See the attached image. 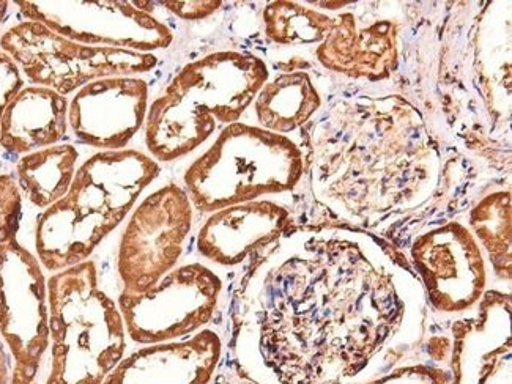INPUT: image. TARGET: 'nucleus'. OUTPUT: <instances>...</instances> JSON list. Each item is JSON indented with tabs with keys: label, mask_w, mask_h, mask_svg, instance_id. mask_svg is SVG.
Here are the masks:
<instances>
[{
	"label": "nucleus",
	"mask_w": 512,
	"mask_h": 384,
	"mask_svg": "<svg viewBox=\"0 0 512 384\" xmlns=\"http://www.w3.org/2000/svg\"><path fill=\"white\" fill-rule=\"evenodd\" d=\"M248 361L259 384H360L423 344L418 277L366 233L284 238L246 290Z\"/></svg>",
	"instance_id": "nucleus-1"
},
{
	"label": "nucleus",
	"mask_w": 512,
	"mask_h": 384,
	"mask_svg": "<svg viewBox=\"0 0 512 384\" xmlns=\"http://www.w3.org/2000/svg\"><path fill=\"white\" fill-rule=\"evenodd\" d=\"M437 178L426 125L399 96L339 103L314 133V191L357 224L415 210Z\"/></svg>",
	"instance_id": "nucleus-2"
},
{
	"label": "nucleus",
	"mask_w": 512,
	"mask_h": 384,
	"mask_svg": "<svg viewBox=\"0 0 512 384\" xmlns=\"http://www.w3.org/2000/svg\"><path fill=\"white\" fill-rule=\"evenodd\" d=\"M264 60L213 52L183 67L147 112L145 144L153 158L175 161L201 147L218 125H232L268 81Z\"/></svg>",
	"instance_id": "nucleus-3"
},
{
	"label": "nucleus",
	"mask_w": 512,
	"mask_h": 384,
	"mask_svg": "<svg viewBox=\"0 0 512 384\" xmlns=\"http://www.w3.org/2000/svg\"><path fill=\"white\" fill-rule=\"evenodd\" d=\"M160 172L158 161L138 150L90 156L67 194L38 219L37 252L46 270L87 262Z\"/></svg>",
	"instance_id": "nucleus-4"
},
{
	"label": "nucleus",
	"mask_w": 512,
	"mask_h": 384,
	"mask_svg": "<svg viewBox=\"0 0 512 384\" xmlns=\"http://www.w3.org/2000/svg\"><path fill=\"white\" fill-rule=\"evenodd\" d=\"M52 370L48 384H103L125 355L119 307L98 287L92 260L49 279Z\"/></svg>",
	"instance_id": "nucleus-5"
},
{
	"label": "nucleus",
	"mask_w": 512,
	"mask_h": 384,
	"mask_svg": "<svg viewBox=\"0 0 512 384\" xmlns=\"http://www.w3.org/2000/svg\"><path fill=\"white\" fill-rule=\"evenodd\" d=\"M306 170L303 148L284 134L232 123L186 170V194L202 213L292 191Z\"/></svg>",
	"instance_id": "nucleus-6"
},
{
	"label": "nucleus",
	"mask_w": 512,
	"mask_h": 384,
	"mask_svg": "<svg viewBox=\"0 0 512 384\" xmlns=\"http://www.w3.org/2000/svg\"><path fill=\"white\" fill-rule=\"evenodd\" d=\"M0 48L30 82L62 96L98 79L147 73L158 65L153 54L81 45L29 19L8 29Z\"/></svg>",
	"instance_id": "nucleus-7"
},
{
	"label": "nucleus",
	"mask_w": 512,
	"mask_h": 384,
	"mask_svg": "<svg viewBox=\"0 0 512 384\" xmlns=\"http://www.w3.org/2000/svg\"><path fill=\"white\" fill-rule=\"evenodd\" d=\"M221 292L223 281L215 271L188 263L141 295L122 292L119 311L134 342L166 344L204 328L215 315Z\"/></svg>",
	"instance_id": "nucleus-8"
},
{
	"label": "nucleus",
	"mask_w": 512,
	"mask_h": 384,
	"mask_svg": "<svg viewBox=\"0 0 512 384\" xmlns=\"http://www.w3.org/2000/svg\"><path fill=\"white\" fill-rule=\"evenodd\" d=\"M193 218L190 196L174 183L142 200L120 240L117 270L123 292L141 295L174 270L185 251Z\"/></svg>",
	"instance_id": "nucleus-9"
},
{
	"label": "nucleus",
	"mask_w": 512,
	"mask_h": 384,
	"mask_svg": "<svg viewBox=\"0 0 512 384\" xmlns=\"http://www.w3.org/2000/svg\"><path fill=\"white\" fill-rule=\"evenodd\" d=\"M149 2H16L19 12L81 45L147 52L174 41L169 26L145 10Z\"/></svg>",
	"instance_id": "nucleus-10"
},
{
	"label": "nucleus",
	"mask_w": 512,
	"mask_h": 384,
	"mask_svg": "<svg viewBox=\"0 0 512 384\" xmlns=\"http://www.w3.org/2000/svg\"><path fill=\"white\" fill-rule=\"evenodd\" d=\"M413 266L426 300L445 315L473 311L486 295V255L475 235L459 221L421 233L413 241Z\"/></svg>",
	"instance_id": "nucleus-11"
},
{
	"label": "nucleus",
	"mask_w": 512,
	"mask_h": 384,
	"mask_svg": "<svg viewBox=\"0 0 512 384\" xmlns=\"http://www.w3.org/2000/svg\"><path fill=\"white\" fill-rule=\"evenodd\" d=\"M0 334L15 356L12 384H30L49 345L46 281L18 241L0 246Z\"/></svg>",
	"instance_id": "nucleus-12"
},
{
	"label": "nucleus",
	"mask_w": 512,
	"mask_h": 384,
	"mask_svg": "<svg viewBox=\"0 0 512 384\" xmlns=\"http://www.w3.org/2000/svg\"><path fill=\"white\" fill-rule=\"evenodd\" d=\"M149 85L131 76L84 85L68 104V125L82 144L117 152L127 147L147 119Z\"/></svg>",
	"instance_id": "nucleus-13"
},
{
	"label": "nucleus",
	"mask_w": 512,
	"mask_h": 384,
	"mask_svg": "<svg viewBox=\"0 0 512 384\" xmlns=\"http://www.w3.org/2000/svg\"><path fill=\"white\" fill-rule=\"evenodd\" d=\"M478 318L454 329L453 384H511V300L489 292Z\"/></svg>",
	"instance_id": "nucleus-14"
},
{
	"label": "nucleus",
	"mask_w": 512,
	"mask_h": 384,
	"mask_svg": "<svg viewBox=\"0 0 512 384\" xmlns=\"http://www.w3.org/2000/svg\"><path fill=\"white\" fill-rule=\"evenodd\" d=\"M292 226V213L273 200H253L215 211L197 235V251L221 266H235L275 243Z\"/></svg>",
	"instance_id": "nucleus-15"
},
{
	"label": "nucleus",
	"mask_w": 512,
	"mask_h": 384,
	"mask_svg": "<svg viewBox=\"0 0 512 384\" xmlns=\"http://www.w3.org/2000/svg\"><path fill=\"white\" fill-rule=\"evenodd\" d=\"M221 353V337L205 329L190 339L134 351L117 364L103 384H208Z\"/></svg>",
	"instance_id": "nucleus-16"
},
{
	"label": "nucleus",
	"mask_w": 512,
	"mask_h": 384,
	"mask_svg": "<svg viewBox=\"0 0 512 384\" xmlns=\"http://www.w3.org/2000/svg\"><path fill=\"white\" fill-rule=\"evenodd\" d=\"M397 30L391 21L358 26L352 13L338 16L330 34L316 49L327 70L350 78L380 81L393 73L397 63Z\"/></svg>",
	"instance_id": "nucleus-17"
},
{
	"label": "nucleus",
	"mask_w": 512,
	"mask_h": 384,
	"mask_svg": "<svg viewBox=\"0 0 512 384\" xmlns=\"http://www.w3.org/2000/svg\"><path fill=\"white\" fill-rule=\"evenodd\" d=\"M68 104L65 96L40 85L21 90L0 122V147L29 155L59 144L68 130Z\"/></svg>",
	"instance_id": "nucleus-18"
},
{
	"label": "nucleus",
	"mask_w": 512,
	"mask_h": 384,
	"mask_svg": "<svg viewBox=\"0 0 512 384\" xmlns=\"http://www.w3.org/2000/svg\"><path fill=\"white\" fill-rule=\"evenodd\" d=\"M322 108V96L306 71H287L265 82L254 100L260 128L276 134L300 130Z\"/></svg>",
	"instance_id": "nucleus-19"
},
{
	"label": "nucleus",
	"mask_w": 512,
	"mask_h": 384,
	"mask_svg": "<svg viewBox=\"0 0 512 384\" xmlns=\"http://www.w3.org/2000/svg\"><path fill=\"white\" fill-rule=\"evenodd\" d=\"M78 159V150L67 144L24 155L16 164L19 189L35 207H51L70 189L78 170Z\"/></svg>",
	"instance_id": "nucleus-20"
},
{
	"label": "nucleus",
	"mask_w": 512,
	"mask_h": 384,
	"mask_svg": "<svg viewBox=\"0 0 512 384\" xmlns=\"http://www.w3.org/2000/svg\"><path fill=\"white\" fill-rule=\"evenodd\" d=\"M470 232L501 281H511V192H492L468 216Z\"/></svg>",
	"instance_id": "nucleus-21"
},
{
	"label": "nucleus",
	"mask_w": 512,
	"mask_h": 384,
	"mask_svg": "<svg viewBox=\"0 0 512 384\" xmlns=\"http://www.w3.org/2000/svg\"><path fill=\"white\" fill-rule=\"evenodd\" d=\"M334 21L336 18L295 2H273L264 10L265 34L282 46L322 43Z\"/></svg>",
	"instance_id": "nucleus-22"
},
{
	"label": "nucleus",
	"mask_w": 512,
	"mask_h": 384,
	"mask_svg": "<svg viewBox=\"0 0 512 384\" xmlns=\"http://www.w3.org/2000/svg\"><path fill=\"white\" fill-rule=\"evenodd\" d=\"M360 384H453V373L434 362L404 361L379 377Z\"/></svg>",
	"instance_id": "nucleus-23"
},
{
	"label": "nucleus",
	"mask_w": 512,
	"mask_h": 384,
	"mask_svg": "<svg viewBox=\"0 0 512 384\" xmlns=\"http://www.w3.org/2000/svg\"><path fill=\"white\" fill-rule=\"evenodd\" d=\"M23 197L12 175H0V246L16 241Z\"/></svg>",
	"instance_id": "nucleus-24"
},
{
	"label": "nucleus",
	"mask_w": 512,
	"mask_h": 384,
	"mask_svg": "<svg viewBox=\"0 0 512 384\" xmlns=\"http://www.w3.org/2000/svg\"><path fill=\"white\" fill-rule=\"evenodd\" d=\"M23 89V74L15 60L4 51L0 52V122H2L8 104L12 103L16 95Z\"/></svg>",
	"instance_id": "nucleus-25"
},
{
	"label": "nucleus",
	"mask_w": 512,
	"mask_h": 384,
	"mask_svg": "<svg viewBox=\"0 0 512 384\" xmlns=\"http://www.w3.org/2000/svg\"><path fill=\"white\" fill-rule=\"evenodd\" d=\"M161 5L167 7L175 15L182 19H202L212 15L221 7V2H161Z\"/></svg>",
	"instance_id": "nucleus-26"
},
{
	"label": "nucleus",
	"mask_w": 512,
	"mask_h": 384,
	"mask_svg": "<svg viewBox=\"0 0 512 384\" xmlns=\"http://www.w3.org/2000/svg\"><path fill=\"white\" fill-rule=\"evenodd\" d=\"M7 359H5L4 348L0 345V384H7Z\"/></svg>",
	"instance_id": "nucleus-27"
},
{
	"label": "nucleus",
	"mask_w": 512,
	"mask_h": 384,
	"mask_svg": "<svg viewBox=\"0 0 512 384\" xmlns=\"http://www.w3.org/2000/svg\"><path fill=\"white\" fill-rule=\"evenodd\" d=\"M8 12V2H0V24L4 23Z\"/></svg>",
	"instance_id": "nucleus-28"
},
{
	"label": "nucleus",
	"mask_w": 512,
	"mask_h": 384,
	"mask_svg": "<svg viewBox=\"0 0 512 384\" xmlns=\"http://www.w3.org/2000/svg\"><path fill=\"white\" fill-rule=\"evenodd\" d=\"M232 384H259L256 383L254 380H246V381H238V383H232Z\"/></svg>",
	"instance_id": "nucleus-29"
}]
</instances>
